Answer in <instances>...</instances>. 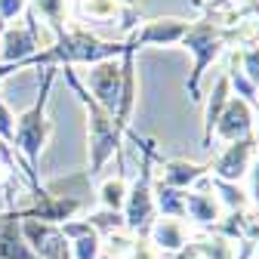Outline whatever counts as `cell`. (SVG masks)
Returning <instances> with one entry per match:
<instances>
[{"mask_svg": "<svg viewBox=\"0 0 259 259\" xmlns=\"http://www.w3.org/2000/svg\"><path fill=\"white\" fill-rule=\"evenodd\" d=\"M65 80L71 83V90L77 93V99L83 102L87 117H90V176H96V173L105 167V160L117 151L123 133L117 130V123H114V114H108V111L80 87V80H77V74H74L71 68H65Z\"/></svg>", "mask_w": 259, "mask_h": 259, "instance_id": "obj_2", "label": "cell"}, {"mask_svg": "<svg viewBox=\"0 0 259 259\" xmlns=\"http://www.w3.org/2000/svg\"><path fill=\"white\" fill-rule=\"evenodd\" d=\"M256 194H259V160H256Z\"/></svg>", "mask_w": 259, "mask_h": 259, "instance_id": "obj_17", "label": "cell"}, {"mask_svg": "<svg viewBox=\"0 0 259 259\" xmlns=\"http://www.w3.org/2000/svg\"><path fill=\"white\" fill-rule=\"evenodd\" d=\"M238 65H241L244 77L259 90V47H250V50L238 53Z\"/></svg>", "mask_w": 259, "mask_h": 259, "instance_id": "obj_13", "label": "cell"}, {"mask_svg": "<svg viewBox=\"0 0 259 259\" xmlns=\"http://www.w3.org/2000/svg\"><path fill=\"white\" fill-rule=\"evenodd\" d=\"M34 10L59 31V34H65V0H34Z\"/></svg>", "mask_w": 259, "mask_h": 259, "instance_id": "obj_12", "label": "cell"}, {"mask_svg": "<svg viewBox=\"0 0 259 259\" xmlns=\"http://www.w3.org/2000/svg\"><path fill=\"white\" fill-rule=\"evenodd\" d=\"M229 102V77H219L216 80V90L210 93V102H207V117H204V145H210V136L216 130V120Z\"/></svg>", "mask_w": 259, "mask_h": 259, "instance_id": "obj_9", "label": "cell"}, {"mask_svg": "<svg viewBox=\"0 0 259 259\" xmlns=\"http://www.w3.org/2000/svg\"><path fill=\"white\" fill-rule=\"evenodd\" d=\"M201 173H204V167L188 164V160H170V164H167V182H170V185H185V182H194Z\"/></svg>", "mask_w": 259, "mask_h": 259, "instance_id": "obj_11", "label": "cell"}, {"mask_svg": "<svg viewBox=\"0 0 259 259\" xmlns=\"http://www.w3.org/2000/svg\"><path fill=\"white\" fill-rule=\"evenodd\" d=\"M4 47H0V62L7 65H19L25 59H31L40 47V37H37V22H34V13H28V25L25 28H10L0 34Z\"/></svg>", "mask_w": 259, "mask_h": 259, "instance_id": "obj_6", "label": "cell"}, {"mask_svg": "<svg viewBox=\"0 0 259 259\" xmlns=\"http://www.w3.org/2000/svg\"><path fill=\"white\" fill-rule=\"evenodd\" d=\"M250 126H253V111H250V102H244L241 96L225 102L219 120H216V133L225 136L229 142H238L244 136H250Z\"/></svg>", "mask_w": 259, "mask_h": 259, "instance_id": "obj_7", "label": "cell"}, {"mask_svg": "<svg viewBox=\"0 0 259 259\" xmlns=\"http://www.w3.org/2000/svg\"><path fill=\"white\" fill-rule=\"evenodd\" d=\"M188 25L191 22H185V19H151L142 28L130 31L126 47H133V50H139V47H173L185 37Z\"/></svg>", "mask_w": 259, "mask_h": 259, "instance_id": "obj_4", "label": "cell"}, {"mask_svg": "<svg viewBox=\"0 0 259 259\" xmlns=\"http://www.w3.org/2000/svg\"><path fill=\"white\" fill-rule=\"evenodd\" d=\"M93 99L99 102L108 114H114L117 99H120V62L117 59H105V62H96L90 65V77H87Z\"/></svg>", "mask_w": 259, "mask_h": 259, "instance_id": "obj_5", "label": "cell"}, {"mask_svg": "<svg viewBox=\"0 0 259 259\" xmlns=\"http://www.w3.org/2000/svg\"><path fill=\"white\" fill-rule=\"evenodd\" d=\"M25 4H28V0H0V25H7L16 16H22L25 13Z\"/></svg>", "mask_w": 259, "mask_h": 259, "instance_id": "obj_15", "label": "cell"}, {"mask_svg": "<svg viewBox=\"0 0 259 259\" xmlns=\"http://www.w3.org/2000/svg\"><path fill=\"white\" fill-rule=\"evenodd\" d=\"M56 74H59L56 68H47V71H44V83H40L37 99L16 117V145H19V148L25 151V157H28V167H31L28 173H31L34 188H40L37 179H34V167H37L40 151H44V145H47V139H50V133H53V120L47 117V102H50V90H53Z\"/></svg>", "mask_w": 259, "mask_h": 259, "instance_id": "obj_1", "label": "cell"}, {"mask_svg": "<svg viewBox=\"0 0 259 259\" xmlns=\"http://www.w3.org/2000/svg\"><path fill=\"white\" fill-rule=\"evenodd\" d=\"M157 241H160V244L167 241V247H179L182 238H179V232L173 229V225H160V229H157Z\"/></svg>", "mask_w": 259, "mask_h": 259, "instance_id": "obj_16", "label": "cell"}, {"mask_svg": "<svg viewBox=\"0 0 259 259\" xmlns=\"http://www.w3.org/2000/svg\"><path fill=\"white\" fill-rule=\"evenodd\" d=\"M77 13L90 22H111V19H117L120 13H130V10H120L117 0H80Z\"/></svg>", "mask_w": 259, "mask_h": 259, "instance_id": "obj_10", "label": "cell"}, {"mask_svg": "<svg viewBox=\"0 0 259 259\" xmlns=\"http://www.w3.org/2000/svg\"><path fill=\"white\" fill-rule=\"evenodd\" d=\"M250 154H253V136H244V139L232 142L229 151L216 160V173H219L222 179H238V176L247 170Z\"/></svg>", "mask_w": 259, "mask_h": 259, "instance_id": "obj_8", "label": "cell"}, {"mask_svg": "<svg viewBox=\"0 0 259 259\" xmlns=\"http://www.w3.org/2000/svg\"><path fill=\"white\" fill-rule=\"evenodd\" d=\"M102 201L111 207V210H117L120 204H123V179L117 176V179H108L105 185H102Z\"/></svg>", "mask_w": 259, "mask_h": 259, "instance_id": "obj_14", "label": "cell"}, {"mask_svg": "<svg viewBox=\"0 0 259 259\" xmlns=\"http://www.w3.org/2000/svg\"><path fill=\"white\" fill-rule=\"evenodd\" d=\"M4 179H7V170H4V167H0V182H4Z\"/></svg>", "mask_w": 259, "mask_h": 259, "instance_id": "obj_18", "label": "cell"}, {"mask_svg": "<svg viewBox=\"0 0 259 259\" xmlns=\"http://www.w3.org/2000/svg\"><path fill=\"white\" fill-rule=\"evenodd\" d=\"M225 40H229V31H222L213 19H204V22H191L185 37L179 40L185 50H191L194 56V65H191V77H188V96L194 102H201V74L207 71V65L222 53Z\"/></svg>", "mask_w": 259, "mask_h": 259, "instance_id": "obj_3", "label": "cell"}]
</instances>
